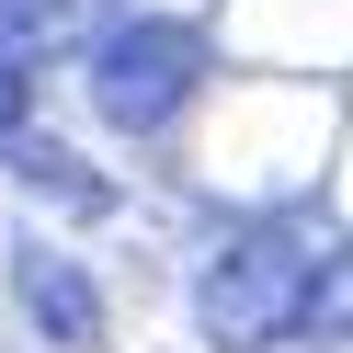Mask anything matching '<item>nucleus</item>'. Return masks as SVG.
I'll return each mask as SVG.
<instances>
[{
  "label": "nucleus",
  "instance_id": "nucleus-1",
  "mask_svg": "<svg viewBox=\"0 0 353 353\" xmlns=\"http://www.w3.org/2000/svg\"><path fill=\"white\" fill-rule=\"evenodd\" d=\"M307 274H319V251H307L296 228H251V239H228V251L205 262V285H194L205 342H216V353H262V342H285V330H296V307H307Z\"/></svg>",
  "mask_w": 353,
  "mask_h": 353
},
{
  "label": "nucleus",
  "instance_id": "nucleus-2",
  "mask_svg": "<svg viewBox=\"0 0 353 353\" xmlns=\"http://www.w3.org/2000/svg\"><path fill=\"white\" fill-rule=\"evenodd\" d=\"M80 80H92V114L114 125V137H160V125L194 103V80H205V46L148 12V23H114V34H103Z\"/></svg>",
  "mask_w": 353,
  "mask_h": 353
},
{
  "label": "nucleus",
  "instance_id": "nucleus-3",
  "mask_svg": "<svg viewBox=\"0 0 353 353\" xmlns=\"http://www.w3.org/2000/svg\"><path fill=\"white\" fill-rule=\"evenodd\" d=\"M12 307H23L57 353H92V342H103V285L80 274L69 251H46V239H23V251H12Z\"/></svg>",
  "mask_w": 353,
  "mask_h": 353
},
{
  "label": "nucleus",
  "instance_id": "nucleus-4",
  "mask_svg": "<svg viewBox=\"0 0 353 353\" xmlns=\"http://www.w3.org/2000/svg\"><path fill=\"white\" fill-rule=\"evenodd\" d=\"M0 148H12V183H34V194H57V205H69V216H103V205H114V194H103L92 171H80L69 148H57V137H0Z\"/></svg>",
  "mask_w": 353,
  "mask_h": 353
},
{
  "label": "nucleus",
  "instance_id": "nucleus-5",
  "mask_svg": "<svg viewBox=\"0 0 353 353\" xmlns=\"http://www.w3.org/2000/svg\"><path fill=\"white\" fill-rule=\"evenodd\" d=\"M307 330H353V251H319V274H307Z\"/></svg>",
  "mask_w": 353,
  "mask_h": 353
},
{
  "label": "nucleus",
  "instance_id": "nucleus-6",
  "mask_svg": "<svg viewBox=\"0 0 353 353\" xmlns=\"http://www.w3.org/2000/svg\"><path fill=\"white\" fill-rule=\"evenodd\" d=\"M23 114H34V69L0 46V137H23Z\"/></svg>",
  "mask_w": 353,
  "mask_h": 353
},
{
  "label": "nucleus",
  "instance_id": "nucleus-7",
  "mask_svg": "<svg viewBox=\"0 0 353 353\" xmlns=\"http://www.w3.org/2000/svg\"><path fill=\"white\" fill-rule=\"evenodd\" d=\"M69 23V0H0V34H57Z\"/></svg>",
  "mask_w": 353,
  "mask_h": 353
}]
</instances>
